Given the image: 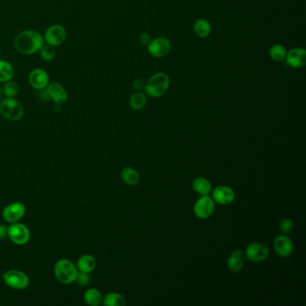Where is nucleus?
<instances>
[{
    "mask_svg": "<svg viewBox=\"0 0 306 306\" xmlns=\"http://www.w3.org/2000/svg\"><path fill=\"white\" fill-rule=\"evenodd\" d=\"M212 199L215 203L226 206L233 203L235 199V193L232 188L226 185H220L215 187L212 191Z\"/></svg>",
    "mask_w": 306,
    "mask_h": 306,
    "instance_id": "obj_11",
    "label": "nucleus"
},
{
    "mask_svg": "<svg viewBox=\"0 0 306 306\" xmlns=\"http://www.w3.org/2000/svg\"><path fill=\"white\" fill-rule=\"evenodd\" d=\"M40 57L45 61H51L56 58V51L51 45H43L40 50Z\"/></svg>",
    "mask_w": 306,
    "mask_h": 306,
    "instance_id": "obj_28",
    "label": "nucleus"
},
{
    "mask_svg": "<svg viewBox=\"0 0 306 306\" xmlns=\"http://www.w3.org/2000/svg\"><path fill=\"white\" fill-rule=\"evenodd\" d=\"M244 254L240 250H235L230 254L228 260H227V266L232 272L237 273L242 270L244 268Z\"/></svg>",
    "mask_w": 306,
    "mask_h": 306,
    "instance_id": "obj_18",
    "label": "nucleus"
},
{
    "mask_svg": "<svg viewBox=\"0 0 306 306\" xmlns=\"http://www.w3.org/2000/svg\"><path fill=\"white\" fill-rule=\"evenodd\" d=\"M287 63L295 69L302 68L306 63V51L302 48H295L287 53Z\"/></svg>",
    "mask_w": 306,
    "mask_h": 306,
    "instance_id": "obj_15",
    "label": "nucleus"
},
{
    "mask_svg": "<svg viewBox=\"0 0 306 306\" xmlns=\"http://www.w3.org/2000/svg\"><path fill=\"white\" fill-rule=\"evenodd\" d=\"M102 304L105 306H124L126 305V299L119 293H109L102 299Z\"/></svg>",
    "mask_w": 306,
    "mask_h": 306,
    "instance_id": "obj_22",
    "label": "nucleus"
},
{
    "mask_svg": "<svg viewBox=\"0 0 306 306\" xmlns=\"http://www.w3.org/2000/svg\"><path fill=\"white\" fill-rule=\"evenodd\" d=\"M75 282H77V284L81 286V287H85V286L90 284L91 277H90L89 273H84V272L79 271L77 274V277Z\"/></svg>",
    "mask_w": 306,
    "mask_h": 306,
    "instance_id": "obj_30",
    "label": "nucleus"
},
{
    "mask_svg": "<svg viewBox=\"0 0 306 306\" xmlns=\"http://www.w3.org/2000/svg\"><path fill=\"white\" fill-rule=\"evenodd\" d=\"M146 96L142 92H137L129 99V105L133 110H141L146 106Z\"/></svg>",
    "mask_w": 306,
    "mask_h": 306,
    "instance_id": "obj_25",
    "label": "nucleus"
},
{
    "mask_svg": "<svg viewBox=\"0 0 306 306\" xmlns=\"http://www.w3.org/2000/svg\"><path fill=\"white\" fill-rule=\"evenodd\" d=\"M0 53H1V51H0Z\"/></svg>",
    "mask_w": 306,
    "mask_h": 306,
    "instance_id": "obj_35",
    "label": "nucleus"
},
{
    "mask_svg": "<svg viewBox=\"0 0 306 306\" xmlns=\"http://www.w3.org/2000/svg\"><path fill=\"white\" fill-rule=\"evenodd\" d=\"M246 258L254 263H263L270 256V249L266 244L261 243H252L247 246L245 251Z\"/></svg>",
    "mask_w": 306,
    "mask_h": 306,
    "instance_id": "obj_7",
    "label": "nucleus"
},
{
    "mask_svg": "<svg viewBox=\"0 0 306 306\" xmlns=\"http://www.w3.org/2000/svg\"><path fill=\"white\" fill-rule=\"evenodd\" d=\"M43 38L47 44L53 47H57L61 45L66 40V30L63 26L55 25L48 28Z\"/></svg>",
    "mask_w": 306,
    "mask_h": 306,
    "instance_id": "obj_9",
    "label": "nucleus"
},
{
    "mask_svg": "<svg viewBox=\"0 0 306 306\" xmlns=\"http://www.w3.org/2000/svg\"><path fill=\"white\" fill-rule=\"evenodd\" d=\"M25 110L22 104L14 98H6L0 101V113L9 120L16 121L24 116Z\"/></svg>",
    "mask_w": 306,
    "mask_h": 306,
    "instance_id": "obj_4",
    "label": "nucleus"
},
{
    "mask_svg": "<svg viewBox=\"0 0 306 306\" xmlns=\"http://www.w3.org/2000/svg\"><path fill=\"white\" fill-rule=\"evenodd\" d=\"M3 95L7 98H14L15 96L18 95L19 85L15 81H8L3 88Z\"/></svg>",
    "mask_w": 306,
    "mask_h": 306,
    "instance_id": "obj_27",
    "label": "nucleus"
},
{
    "mask_svg": "<svg viewBox=\"0 0 306 306\" xmlns=\"http://www.w3.org/2000/svg\"><path fill=\"white\" fill-rule=\"evenodd\" d=\"M120 176L128 186H135L140 181V174L135 168L125 167L121 170Z\"/></svg>",
    "mask_w": 306,
    "mask_h": 306,
    "instance_id": "obj_20",
    "label": "nucleus"
},
{
    "mask_svg": "<svg viewBox=\"0 0 306 306\" xmlns=\"http://www.w3.org/2000/svg\"><path fill=\"white\" fill-rule=\"evenodd\" d=\"M3 90H2V88H0V101L2 100V97H3Z\"/></svg>",
    "mask_w": 306,
    "mask_h": 306,
    "instance_id": "obj_34",
    "label": "nucleus"
},
{
    "mask_svg": "<svg viewBox=\"0 0 306 306\" xmlns=\"http://www.w3.org/2000/svg\"><path fill=\"white\" fill-rule=\"evenodd\" d=\"M14 44L16 51L21 54H35L43 46L44 38L36 31L26 30L15 37Z\"/></svg>",
    "mask_w": 306,
    "mask_h": 306,
    "instance_id": "obj_1",
    "label": "nucleus"
},
{
    "mask_svg": "<svg viewBox=\"0 0 306 306\" xmlns=\"http://www.w3.org/2000/svg\"><path fill=\"white\" fill-rule=\"evenodd\" d=\"M191 186L194 191L201 196H208L212 192V184L205 177H197L193 180Z\"/></svg>",
    "mask_w": 306,
    "mask_h": 306,
    "instance_id": "obj_17",
    "label": "nucleus"
},
{
    "mask_svg": "<svg viewBox=\"0 0 306 306\" xmlns=\"http://www.w3.org/2000/svg\"><path fill=\"white\" fill-rule=\"evenodd\" d=\"M50 77L47 72L41 69L33 70L29 75V83L36 90H43L47 88Z\"/></svg>",
    "mask_w": 306,
    "mask_h": 306,
    "instance_id": "obj_14",
    "label": "nucleus"
},
{
    "mask_svg": "<svg viewBox=\"0 0 306 306\" xmlns=\"http://www.w3.org/2000/svg\"><path fill=\"white\" fill-rule=\"evenodd\" d=\"M293 228H294V223L292 221L291 218L285 217V218L281 219L280 223H279V230H280L281 233L283 234H288L291 232Z\"/></svg>",
    "mask_w": 306,
    "mask_h": 306,
    "instance_id": "obj_29",
    "label": "nucleus"
},
{
    "mask_svg": "<svg viewBox=\"0 0 306 306\" xmlns=\"http://www.w3.org/2000/svg\"><path fill=\"white\" fill-rule=\"evenodd\" d=\"M8 236V227L4 225H0V241L4 240Z\"/></svg>",
    "mask_w": 306,
    "mask_h": 306,
    "instance_id": "obj_32",
    "label": "nucleus"
},
{
    "mask_svg": "<svg viewBox=\"0 0 306 306\" xmlns=\"http://www.w3.org/2000/svg\"><path fill=\"white\" fill-rule=\"evenodd\" d=\"M8 236L17 245H25L30 240V231L28 227L22 223H13L8 227Z\"/></svg>",
    "mask_w": 306,
    "mask_h": 306,
    "instance_id": "obj_6",
    "label": "nucleus"
},
{
    "mask_svg": "<svg viewBox=\"0 0 306 306\" xmlns=\"http://www.w3.org/2000/svg\"><path fill=\"white\" fill-rule=\"evenodd\" d=\"M84 302L90 306H98L102 302V293L96 288H89L84 295Z\"/></svg>",
    "mask_w": 306,
    "mask_h": 306,
    "instance_id": "obj_21",
    "label": "nucleus"
},
{
    "mask_svg": "<svg viewBox=\"0 0 306 306\" xmlns=\"http://www.w3.org/2000/svg\"><path fill=\"white\" fill-rule=\"evenodd\" d=\"M15 76V70L10 63L5 60H0V82L6 83L12 80Z\"/></svg>",
    "mask_w": 306,
    "mask_h": 306,
    "instance_id": "obj_24",
    "label": "nucleus"
},
{
    "mask_svg": "<svg viewBox=\"0 0 306 306\" xmlns=\"http://www.w3.org/2000/svg\"><path fill=\"white\" fill-rule=\"evenodd\" d=\"M275 252L282 258H288L294 252V244L290 237L287 234H281L275 238L273 243Z\"/></svg>",
    "mask_w": 306,
    "mask_h": 306,
    "instance_id": "obj_12",
    "label": "nucleus"
},
{
    "mask_svg": "<svg viewBox=\"0 0 306 306\" xmlns=\"http://www.w3.org/2000/svg\"><path fill=\"white\" fill-rule=\"evenodd\" d=\"M270 58H272L275 61H282L286 58L287 56V50L284 46H282L280 44H276L271 47L270 50Z\"/></svg>",
    "mask_w": 306,
    "mask_h": 306,
    "instance_id": "obj_26",
    "label": "nucleus"
},
{
    "mask_svg": "<svg viewBox=\"0 0 306 306\" xmlns=\"http://www.w3.org/2000/svg\"><path fill=\"white\" fill-rule=\"evenodd\" d=\"M215 209V201L209 196H201L194 205V214L201 219L210 217Z\"/></svg>",
    "mask_w": 306,
    "mask_h": 306,
    "instance_id": "obj_8",
    "label": "nucleus"
},
{
    "mask_svg": "<svg viewBox=\"0 0 306 306\" xmlns=\"http://www.w3.org/2000/svg\"><path fill=\"white\" fill-rule=\"evenodd\" d=\"M147 50L150 54L156 58H162L171 51V43L166 38H157L147 44Z\"/></svg>",
    "mask_w": 306,
    "mask_h": 306,
    "instance_id": "obj_13",
    "label": "nucleus"
},
{
    "mask_svg": "<svg viewBox=\"0 0 306 306\" xmlns=\"http://www.w3.org/2000/svg\"><path fill=\"white\" fill-rule=\"evenodd\" d=\"M139 41L140 43L144 44V45H147L149 43L151 40H150V35L148 33H142L140 36H139Z\"/></svg>",
    "mask_w": 306,
    "mask_h": 306,
    "instance_id": "obj_31",
    "label": "nucleus"
},
{
    "mask_svg": "<svg viewBox=\"0 0 306 306\" xmlns=\"http://www.w3.org/2000/svg\"><path fill=\"white\" fill-rule=\"evenodd\" d=\"M26 208L25 205L21 202H14L8 205L3 209L2 215L7 222L13 224L21 220L24 217V215H26Z\"/></svg>",
    "mask_w": 306,
    "mask_h": 306,
    "instance_id": "obj_10",
    "label": "nucleus"
},
{
    "mask_svg": "<svg viewBox=\"0 0 306 306\" xmlns=\"http://www.w3.org/2000/svg\"><path fill=\"white\" fill-rule=\"evenodd\" d=\"M3 280L9 288L17 290H24L28 288L30 279L26 273L20 270H8L2 275Z\"/></svg>",
    "mask_w": 306,
    "mask_h": 306,
    "instance_id": "obj_5",
    "label": "nucleus"
},
{
    "mask_svg": "<svg viewBox=\"0 0 306 306\" xmlns=\"http://www.w3.org/2000/svg\"><path fill=\"white\" fill-rule=\"evenodd\" d=\"M133 88L137 89V90H141L143 88H145V84H144V81L142 79H136L133 82Z\"/></svg>",
    "mask_w": 306,
    "mask_h": 306,
    "instance_id": "obj_33",
    "label": "nucleus"
},
{
    "mask_svg": "<svg viewBox=\"0 0 306 306\" xmlns=\"http://www.w3.org/2000/svg\"><path fill=\"white\" fill-rule=\"evenodd\" d=\"M169 84H170V79L166 74H156L150 78L147 84L145 85L146 94L150 97L158 98L166 93Z\"/></svg>",
    "mask_w": 306,
    "mask_h": 306,
    "instance_id": "obj_3",
    "label": "nucleus"
},
{
    "mask_svg": "<svg viewBox=\"0 0 306 306\" xmlns=\"http://www.w3.org/2000/svg\"><path fill=\"white\" fill-rule=\"evenodd\" d=\"M194 32L200 38H206L211 33V26L206 19H199L194 24Z\"/></svg>",
    "mask_w": 306,
    "mask_h": 306,
    "instance_id": "obj_23",
    "label": "nucleus"
},
{
    "mask_svg": "<svg viewBox=\"0 0 306 306\" xmlns=\"http://www.w3.org/2000/svg\"><path fill=\"white\" fill-rule=\"evenodd\" d=\"M47 95L57 104H62L68 100V94L62 85L57 82L48 84Z\"/></svg>",
    "mask_w": 306,
    "mask_h": 306,
    "instance_id": "obj_16",
    "label": "nucleus"
},
{
    "mask_svg": "<svg viewBox=\"0 0 306 306\" xmlns=\"http://www.w3.org/2000/svg\"><path fill=\"white\" fill-rule=\"evenodd\" d=\"M54 274L55 277L60 283L70 285L76 281L78 270L70 259H61L55 264Z\"/></svg>",
    "mask_w": 306,
    "mask_h": 306,
    "instance_id": "obj_2",
    "label": "nucleus"
},
{
    "mask_svg": "<svg viewBox=\"0 0 306 306\" xmlns=\"http://www.w3.org/2000/svg\"><path fill=\"white\" fill-rule=\"evenodd\" d=\"M95 267H96V259L94 256L90 254L81 256L77 260V270L80 272L90 274L95 270Z\"/></svg>",
    "mask_w": 306,
    "mask_h": 306,
    "instance_id": "obj_19",
    "label": "nucleus"
}]
</instances>
